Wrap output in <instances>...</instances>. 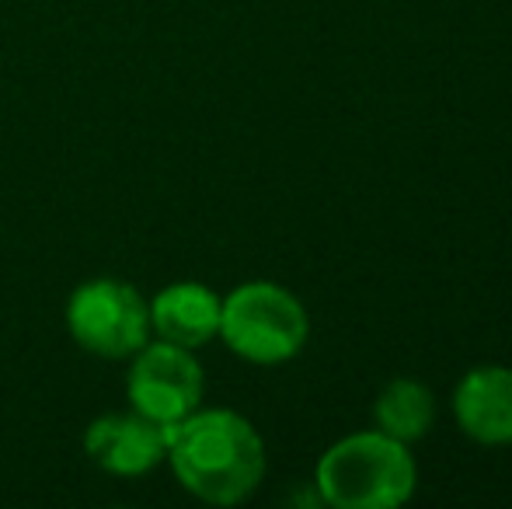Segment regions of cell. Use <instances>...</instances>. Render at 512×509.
Instances as JSON below:
<instances>
[{"label": "cell", "instance_id": "7a4b0ae2", "mask_svg": "<svg viewBox=\"0 0 512 509\" xmlns=\"http://www.w3.org/2000/svg\"><path fill=\"white\" fill-rule=\"evenodd\" d=\"M418 471L408 443L380 433H352L317 461V496L335 509H394L415 496Z\"/></svg>", "mask_w": 512, "mask_h": 509}, {"label": "cell", "instance_id": "3957f363", "mask_svg": "<svg viewBox=\"0 0 512 509\" xmlns=\"http://www.w3.org/2000/svg\"><path fill=\"white\" fill-rule=\"evenodd\" d=\"M223 346L258 367H276L304 349L310 335L307 311L286 286L255 279L230 290L220 304Z\"/></svg>", "mask_w": 512, "mask_h": 509}, {"label": "cell", "instance_id": "9c48e42d", "mask_svg": "<svg viewBox=\"0 0 512 509\" xmlns=\"http://www.w3.org/2000/svg\"><path fill=\"white\" fill-rule=\"evenodd\" d=\"M373 422H377L380 433L394 436L401 443H415L436 422V398L422 381L398 377L373 401Z\"/></svg>", "mask_w": 512, "mask_h": 509}, {"label": "cell", "instance_id": "52a82bcc", "mask_svg": "<svg viewBox=\"0 0 512 509\" xmlns=\"http://www.w3.org/2000/svg\"><path fill=\"white\" fill-rule=\"evenodd\" d=\"M453 419L485 447L512 443V370L509 367H474L453 391Z\"/></svg>", "mask_w": 512, "mask_h": 509}, {"label": "cell", "instance_id": "6da1fadb", "mask_svg": "<svg viewBox=\"0 0 512 509\" xmlns=\"http://www.w3.org/2000/svg\"><path fill=\"white\" fill-rule=\"evenodd\" d=\"M168 464L196 499L237 506L262 485L265 443L241 412L196 408L168 429Z\"/></svg>", "mask_w": 512, "mask_h": 509}, {"label": "cell", "instance_id": "5b68a950", "mask_svg": "<svg viewBox=\"0 0 512 509\" xmlns=\"http://www.w3.org/2000/svg\"><path fill=\"white\" fill-rule=\"evenodd\" d=\"M203 387L206 377L196 360V349L157 339L133 353V367L126 377L129 408L161 426H175L189 412H196L203 401Z\"/></svg>", "mask_w": 512, "mask_h": 509}, {"label": "cell", "instance_id": "ba28073f", "mask_svg": "<svg viewBox=\"0 0 512 509\" xmlns=\"http://www.w3.org/2000/svg\"><path fill=\"white\" fill-rule=\"evenodd\" d=\"M220 304L206 283H171L150 300V335L182 349H203L220 332Z\"/></svg>", "mask_w": 512, "mask_h": 509}, {"label": "cell", "instance_id": "277c9868", "mask_svg": "<svg viewBox=\"0 0 512 509\" xmlns=\"http://www.w3.org/2000/svg\"><path fill=\"white\" fill-rule=\"evenodd\" d=\"M74 342L102 360H129L150 342V300L126 279H88L67 300Z\"/></svg>", "mask_w": 512, "mask_h": 509}, {"label": "cell", "instance_id": "8992f818", "mask_svg": "<svg viewBox=\"0 0 512 509\" xmlns=\"http://www.w3.org/2000/svg\"><path fill=\"white\" fill-rule=\"evenodd\" d=\"M168 429L140 412H108L98 415L84 433L88 457L108 475L136 478L168 461Z\"/></svg>", "mask_w": 512, "mask_h": 509}]
</instances>
